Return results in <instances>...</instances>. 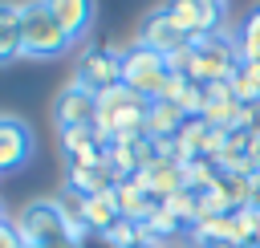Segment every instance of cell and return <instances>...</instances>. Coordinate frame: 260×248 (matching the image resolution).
<instances>
[{"instance_id":"obj_37","label":"cell","mask_w":260,"mask_h":248,"mask_svg":"<svg viewBox=\"0 0 260 248\" xmlns=\"http://www.w3.org/2000/svg\"><path fill=\"white\" fill-rule=\"evenodd\" d=\"M252 248H260V232H256V240H252Z\"/></svg>"},{"instance_id":"obj_20","label":"cell","mask_w":260,"mask_h":248,"mask_svg":"<svg viewBox=\"0 0 260 248\" xmlns=\"http://www.w3.org/2000/svg\"><path fill=\"white\" fill-rule=\"evenodd\" d=\"M219 183H223V191H228V199H232L236 211H240V207H252L256 175H219Z\"/></svg>"},{"instance_id":"obj_21","label":"cell","mask_w":260,"mask_h":248,"mask_svg":"<svg viewBox=\"0 0 260 248\" xmlns=\"http://www.w3.org/2000/svg\"><path fill=\"white\" fill-rule=\"evenodd\" d=\"M162 207H167V211H171L183 228H191V224L199 220V195H195V191H187V187H183V191H175Z\"/></svg>"},{"instance_id":"obj_16","label":"cell","mask_w":260,"mask_h":248,"mask_svg":"<svg viewBox=\"0 0 260 248\" xmlns=\"http://www.w3.org/2000/svg\"><path fill=\"white\" fill-rule=\"evenodd\" d=\"M236 49H240V65H256L260 61V8L244 16V24L236 33Z\"/></svg>"},{"instance_id":"obj_22","label":"cell","mask_w":260,"mask_h":248,"mask_svg":"<svg viewBox=\"0 0 260 248\" xmlns=\"http://www.w3.org/2000/svg\"><path fill=\"white\" fill-rule=\"evenodd\" d=\"M114 248H138V244H146V236H142V224H134V220H114L110 224V232H102Z\"/></svg>"},{"instance_id":"obj_27","label":"cell","mask_w":260,"mask_h":248,"mask_svg":"<svg viewBox=\"0 0 260 248\" xmlns=\"http://www.w3.org/2000/svg\"><path fill=\"white\" fill-rule=\"evenodd\" d=\"M146 228H150V236H154V240L162 244L167 236H179V228H183V224H179V220H175V215H171L167 207H158V211H154V215L146 220Z\"/></svg>"},{"instance_id":"obj_15","label":"cell","mask_w":260,"mask_h":248,"mask_svg":"<svg viewBox=\"0 0 260 248\" xmlns=\"http://www.w3.org/2000/svg\"><path fill=\"white\" fill-rule=\"evenodd\" d=\"M81 220H85V228H89V232H98V236H102V232H110V224H114V220H122L114 191L89 195V199L81 203Z\"/></svg>"},{"instance_id":"obj_38","label":"cell","mask_w":260,"mask_h":248,"mask_svg":"<svg viewBox=\"0 0 260 248\" xmlns=\"http://www.w3.org/2000/svg\"><path fill=\"white\" fill-rule=\"evenodd\" d=\"M256 175H260V167H256Z\"/></svg>"},{"instance_id":"obj_11","label":"cell","mask_w":260,"mask_h":248,"mask_svg":"<svg viewBox=\"0 0 260 248\" xmlns=\"http://www.w3.org/2000/svg\"><path fill=\"white\" fill-rule=\"evenodd\" d=\"M114 199H118V211H122L126 220H134V224H146V220H150V215L162 207V203H158L154 195H146V191H142L134 179L118 183V187H114Z\"/></svg>"},{"instance_id":"obj_4","label":"cell","mask_w":260,"mask_h":248,"mask_svg":"<svg viewBox=\"0 0 260 248\" xmlns=\"http://www.w3.org/2000/svg\"><path fill=\"white\" fill-rule=\"evenodd\" d=\"M12 224H16L20 240H24V244H32V248H49V244L69 240V224H65L61 207H57V203H49V199L28 203V207H24Z\"/></svg>"},{"instance_id":"obj_10","label":"cell","mask_w":260,"mask_h":248,"mask_svg":"<svg viewBox=\"0 0 260 248\" xmlns=\"http://www.w3.org/2000/svg\"><path fill=\"white\" fill-rule=\"evenodd\" d=\"M45 8L57 16V24L69 33V41H81L93 24V0H45Z\"/></svg>"},{"instance_id":"obj_23","label":"cell","mask_w":260,"mask_h":248,"mask_svg":"<svg viewBox=\"0 0 260 248\" xmlns=\"http://www.w3.org/2000/svg\"><path fill=\"white\" fill-rule=\"evenodd\" d=\"M236 207H232V199H228V191H223V183H215L211 191H203L199 195V220H211V215H232ZM195 220V224H199Z\"/></svg>"},{"instance_id":"obj_34","label":"cell","mask_w":260,"mask_h":248,"mask_svg":"<svg viewBox=\"0 0 260 248\" xmlns=\"http://www.w3.org/2000/svg\"><path fill=\"white\" fill-rule=\"evenodd\" d=\"M252 207H260V175H256V195H252Z\"/></svg>"},{"instance_id":"obj_3","label":"cell","mask_w":260,"mask_h":248,"mask_svg":"<svg viewBox=\"0 0 260 248\" xmlns=\"http://www.w3.org/2000/svg\"><path fill=\"white\" fill-rule=\"evenodd\" d=\"M167 57L162 53H154V49H146V45H130L126 53H122V85L126 89H134L138 98H146V102H154L158 98V89H162V81H167Z\"/></svg>"},{"instance_id":"obj_6","label":"cell","mask_w":260,"mask_h":248,"mask_svg":"<svg viewBox=\"0 0 260 248\" xmlns=\"http://www.w3.org/2000/svg\"><path fill=\"white\" fill-rule=\"evenodd\" d=\"M77 85H85V89H93V94L122 85V53H114V49H106V45L85 49V57H81V65H77Z\"/></svg>"},{"instance_id":"obj_19","label":"cell","mask_w":260,"mask_h":248,"mask_svg":"<svg viewBox=\"0 0 260 248\" xmlns=\"http://www.w3.org/2000/svg\"><path fill=\"white\" fill-rule=\"evenodd\" d=\"M256 232H260V207H240V211H232V244H236V248H252Z\"/></svg>"},{"instance_id":"obj_1","label":"cell","mask_w":260,"mask_h":248,"mask_svg":"<svg viewBox=\"0 0 260 248\" xmlns=\"http://www.w3.org/2000/svg\"><path fill=\"white\" fill-rule=\"evenodd\" d=\"M191 69L187 77L195 85H211V81H228L236 69H240V49H236V37L228 33H211V37H191Z\"/></svg>"},{"instance_id":"obj_18","label":"cell","mask_w":260,"mask_h":248,"mask_svg":"<svg viewBox=\"0 0 260 248\" xmlns=\"http://www.w3.org/2000/svg\"><path fill=\"white\" fill-rule=\"evenodd\" d=\"M187 232L199 240V248H203V244H232V215H211V220H199V224H191Z\"/></svg>"},{"instance_id":"obj_33","label":"cell","mask_w":260,"mask_h":248,"mask_svg":"<svg viewBox=\"0 0 260 248\" xmlns=\"http://www.w3.org/2000/svg\"><path fill=\"white\" fill-rule=\"evenodd\" d=\"M77 248H114V244H110L106 236H98V232H89V236H85V240H81Z\"/></svg>"},{"instance_id":"obj_2","label":"cell","mask_w":260,"mask_h":248,"mask_svg":"<svg viewBox=\"0 0 260 248\" xmlns=\"http://www.w3.org/2000/svg\"><path fill=\"white\" fill-rule=\"evenodd\" d=\"M20 37H24V57H57L73 45L69 33L57 24V16L45 8V0L20 4Z\"/></svg>"},{"instance_id":"obj_36","label":"cell","mask_w":260,"mask_h":248,"mask_svg":"<svg viewBox=\"0 0 260 248\" xmlns=\"http://www.w3.org/2000/svg\"><path fill=\"white\" fill-rule=\"evenodd\" d=\"M203 248H236V244H203Z\"/></svg>"},{"instance_id":"obj_35","label":"cell","mask_w":260,"mask_h":248,"mask_svg":"<svg viewBox=\"0 0 260 248\" xmlns=\"http://www.w3.org/2000/svg\"><path fill=\"white\" fill-rule=\"evenodd\" d=\"M138 248H162V244H158V240H146V244H138Z\"/></svg>"},{"instance_id":"obj_14","label":"cell","mask_w":260,"mask_h":248,"mask_svg":"<svg viewBox=\"0 0 260 248\" xmlns=\"http://www.w3.org/2000/svg\"><path fill=\"white\" fill-rule=\"evenodd\" d=\"M24 57V37H20V4H0V65Z\"/></svg>"},{"instance_id":"obj_8","label":"cell","mask_w":260,"mask_h":248,"mask_svg":"<svg viewBox=\"0 0 260 248\" xmlns=\"http://www.w3.org/2000/svg\"><path fill=\"white\" fill-rule=\"evenodd\" d=\"M98 118V94L85 89V85H65L57 94V126L61 130H73V126H93Z\"/></svg>"},{"instance_id":"obj_30","label":"cell","mask_w":260,"mask_h":248,"mask_svg":"<svg viewBox=\"0 0 260 248\" xmlns=\"http://www.w3.org/2000/svg\"><path fill=\"white\" fill-rule=\"evenodd\" d=\"M0 248H24V240H20L16 224H8V220H0Z\"/></svg>"},{"instance_id":"obj_31","label":"cell","mask_w":260,"mask_h":248,"mask_svg":"<svg viewBox=\"0 0 260 248\" xmlns=\"http://www.w3.org/2000/svg\"><path fill=\"white\" fill-rule=\"evenodd\" d=\"M240 126H244V130H260V102L240 106Z\"/></svg>"},{"instance_id":"obj_13","label":"cell","mask_w":260,"mask_h":248,"mask_svg":"<svg viewBox=\"0 0 260 248\" xmlns=\"http://www.w3.org/2000/svg\"><path fill=\"white\" fill-rule=\"evenodd\" d=\"M187 114L175 102H150L146 106V138H175L183 130Z\"/></svg>"},{"instance_id":"obj_29","label":"cell","mask_w":260,"mask_h":248,"mask_svg":"<svg viewBox=\"0 0 260 248\" xmlns=\"http://www.w3.org/2000/svg\"><path fill=\"white\" fill-rule=\"evenodd\" d=\"M191 57H195V49H191V41H187L179 53L167 57V69H171V73H187V69H191Z\"/></svg>"},{"instance_id":"obj_9","label":"cell","mask_w":260,"mask_h":248,"mask_svg":"<svg viewBox=\"0 0 260 248\" xmlns=\"http://www.w3.org/2000/svg\"><path fill=\"white\" fill-rule=\"evenodd\" d=\"M32 154V134L20 118H0V171L24 167Z\"/></svg>"},{"instance_id":"obj_24","label":"cell","mask_w":260,"mask_h":248,"mask_svg":"<svg viewBox=\"0 0 260 248\" xmlns=\"http://www.w3.org/2000/svg\"><path fill=\"white\" fill-rule=\"evenodd\" d=\"M228 85H232V94H236V102H240V106L260 102V81L252 77V69H248V65H240V69L228 77Z\"/></svg>"},{"instance_id":"obj_17","label":"cell","mask_w":260,"mask_h":248,"mask_svg":"<svg viewBox=\"0 0 260 248\" xmlns=\"http://www.w3.org/2000/svg\"><path fill=\"white\" fill-rule=\"evenodd\" d=\"M183 183H187V191L203 195L219 183V167L211 159H191V163H183Z\"/></svg>"},{"instance_id":"obj_40","label":"cell","mask_w":260,"mask_h":248,"mask_svg":"<svg viewBox=\"0 0 260 248\" xmlns=\"http://www.w3.org/2000/svg\"><path fill=\"white\" fill-rule=\"evenodd\" d=\"M256 8H260V4H256Z\"/></svg>"},{"instance_id":"obj_39","label":"cell","mask_w":260,"mask_h":248,"mask_svg":"<svg viewBox=\"0 0 260 248\" xmlns=\"http://www.w3.org/2000/svg\"><path fill=\"white\" fill-rule=\"evenodd\" d=\"M0 220H4V215H0Z\"/></svg>"},{"instance_id":"obj_25","label":"cell","mask_w":260,"mask_h":248,"mask_svg":"<svg viewBox=\"0 0 260 248\" xmlns=\"http://www.w3.org/2000/svg\"><path fill=\"white\" fill-rule=\"evenodd\" d=\"M89 142H98L93 138V126H73V130H61V150H65V159H73L77 150H85Z\"/></svg>"},{"instance_id":"obj_41","label":"cell","mask_w":260,"mask_h":248,"mask_svg":"<svg viewBox=\"0 0 260 248\" xmlns=\"http://www.w3.org/2000/svg\"><path fill=\"white\" fill-rule=\"evenodd\" d=\"M223 4H228V0H223Z\"/></svg>"},{"instance_id":"obj_26","label":"cell","mask_w":260,"mask_h":248,"mask_svg":"<svg viewBox=\"0 0 260 248\" xmlns=\"http://www.w3.org/2000/svg\"><path fill=\"white\" fill-rule=\"evenodd\" d=\"M179 110H183L187 118H203V110H207V89L191 81V85L183 89V98H179Z\"/></svg>"},{"instance_id":"obj_12","label":"cell","mask_w":260,"mask_h":248,"mask_svg":"<svg viewBox=\"0 0 260 248\" xmlns=\"http://www.w3.org/2000/svg\"><path fill=\"white\" fill-rule=\"evenodd\" d=\"M65 187L89 199V195L114 191V187H118V179H114V171H110L106 163H102V167H69V179H65Z\"/></svg>"},{"instance_id":"obj_28","label":"cell","mask_w":260,"mask_h":248,"mask_svg":"<svg viewBox=\"0 0 260 248\" xmlns=\"http://www.w3.org/2000/svg\"><path fill=\"white\" fill-rule=\"evenodd\" d=\"M191 85V77L187 73H167V81H162V89H158V98L154 102H175L179 106V98H183V89Z\"/></svg>"},{"instance_id":"obj_32","label":"cell","mask_w":260,"mask_h":248,"mask_svg":"<svg viewBox=\"0 0 260 248\" xmlns=\"http://www.w3.org/2000/svg\"><path fill=\"white\" fill-rule=\"evenodd\" d=\"M248 159L260 167V130H248Z\"/></svg>"},{"instance_id":"obj_5","label":"cell","mask_w":260,"mask_h":248,"mask_svg":"<svg viewBox=\"0 0 260 248\" xmlns=\"http://www.w3.org/2000/svg\"><path fill=\"white\" fill-rule=\"evenodd\" d=\"M171 20L191 37H211L223 28V0H171L167 4Z\"/></svg>"},{"instance_id":"obj_7","label":"cell","mask_w":260,"mask_h":248,"mask_svg":"<svg viewBox=\"0 0 260 248\" xmlns=\"http://www.w3.org/2000/svg\"><path fill=\"white\" fill-rule=\"evenodd\" d=\"M138 45H146V49H154V53L171 57V53H179V49L187 45V33L171 20V12H167V8H154V12L142 20V28H138Z\"/></svg>"}]
</instances>
